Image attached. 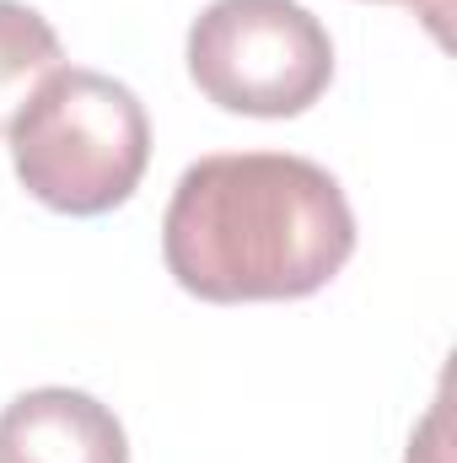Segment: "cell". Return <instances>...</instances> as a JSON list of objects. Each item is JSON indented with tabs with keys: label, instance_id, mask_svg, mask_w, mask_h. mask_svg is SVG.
I'll return each mask as SVG.
<instances>
[{
	"label": "cell",
	"instance_id": "6da1fadb",
	"mask_svg": "<svg viewBox=\"0 0 457 463\" xmlns=\"http://www.w3.org/2000/svg\"><path fill=\"white\" fill-rule=\"evenodd\" d=\"M355 253L340 178L291 151L200 156L162 216L167 275L200 302H296Z\"/></svg>",
	"mask_w": 457,
	"mask_h": 463
},
{
	"label": "cell",
	"instance_id": "7a4b0ae2",
	"mask_svg": "<svg viewBox=\"0 0 457 463\" xmlns=\"http://www.w3.org/2000/svg\"><path fill=\"white\" fill-rule=\"evenodd\" d=\"M151 162L145 103L103 71L60 65L11 124V167L22 189L60 216L118 211Z\"/></svg>",
	"mask_w": 457,
	"mask_h": 463
},
{
	"label": "cell",
	"instance_id": "3957f363",
	"mask_svg": "<svg viewBox=\"0 0 457 463\" xmlns=\"http://www.w3.org/2000/svg\"><path fill=\"white\" fill-rule=\"evenodd\" d=\"M189 76L227 114L296 118L334 81V38L302 0H210L189 27Z\"/></svg>",
	"mask_w": 457,
	"mask_h": 463
},
{
	"label": "cell",
	"instance_id": "277c9868",
	"mask_svg": "<svg viewBox=\"0 0 457 463\" xmlns=\"http://www.w3.org/2000/svg\"><path fill=\"white\" fill-rule=\"evenodd\" d=\"M0 463H129V442L92 393L33 388L0 410Z\"/></svg>",
	"mask_w": 457,
	"mask_h": 463
},
{
	"label": "cell",
	"instance_id": "5b68a950",
	"mask_svg": "<svg viewBox=\"0 0 457 463\" xmlns=\"http://www.w3.org/2000/svg\"><path fill=\"white\" fill-rule=\"evenodd\" d=\"M65 65L60 33L22 0H0V135H11L33 92Z\"/></svg>",
	"mask_w": 457,
	"mask_h": 463
},
{
	"label": "cell",
	"instance_id": "8992f818",
	"mask_svg": "<svg viewBox=\"0 0 457 463\" xmlns=\"http://www.w3.org/2000/svg\"><path fill=\"white\" fill-rule=\"evenodd\" d=\"M387 5H415V11H420L431 27H436V33H442V16L452 11V0H387Z\"/></svg>",
	"mask_w": 457,
	"mask_h": 463
}]
</instances>
